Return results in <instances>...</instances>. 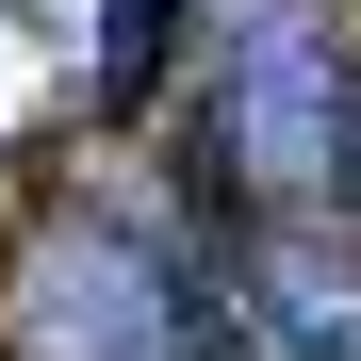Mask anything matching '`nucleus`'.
Masks as SVG:
<instances>
[{"instance_id": "f257e3e1", "label": "nucleus", "mask_w": 361, "mask_h": 361, "mask_svg": "<svg viewBox=\"0 0 361 361\" xmlns=\"http://www.w3.org/2000/svg\"><path fill=\"white\" fill-rule=\"evenodd\" d=\"M230 164H247L263 230H312V197H345V82L312 49H263L247 99H230Z\"/></svg>"}, {"instance_id": "f03ea898", "label": "nucleus", "mask_w": 361, "mask_h": 361, "mask_svg": "<svg viewBox=\"0 0 361 361\" xmlns=\"http://www.w3.org/2000/svg\"><path fill=\"white\" fill-rule=\"evenodd\" d=\"M17 345L33 361H164V295L132 279L115 230H49L17 279Z\"/></svg>"}, {"instance_id": "7ed1b4c3", "label": "nucleus", "mask_w": 361, "mask_h": 361, "mask_svg": "<svg viewBox=\"0 0 361 361\" xmlns=\"http://www.w3.org/2000/svg\"><path fill=\"white\" fill-rule=\"evenodd\" d=\"M230 329L263 361H361V263L329 230H247L230 247Z\"/></svg>"}, {"instance_id": "20e7f679", "label": "nucleus", "mask_w": 361, "mask_h": 361, "mask_svg": "<svg viewBox=\"0 0 361 361\" xmlns=\"http://www.w3.org/2000/svg\"><path fill=\"white\" fill-rule=\"evenodd\" d=\"M164 361H180V345H164Z\"/></svg>"}]
</instances>
